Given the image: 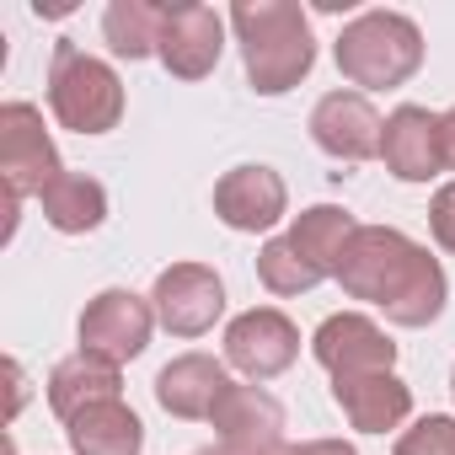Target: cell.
Masks as SVG:
<instances>
[{
    "label": "cell",
    "instance_id": "cell-1",
    "mask_svg": "<svg viewBox=\"0 0 455 455\" xmlns=\"http://www.w3.org/2000/svg\"><path fill=\"white\" fill-rule=\"evenodd\" d=\"M338 284H343V295L386 311V322H396V327L439 322L444 295H450L439 258H428V247L402 236L396 225H359L338 263Z\"/></svg>",
    "mask_w": 455,
    "mask_h": 455
},
{
    "label": "cell",
    "instance_id": "cell-2",
    "mask_svg": "<svg viewBox=\"0 0 455 455\" xmlns=\"http://www.w3.org/2000/svg\"><path fill=\"white\" fill-rule=\"evenodd\" d=\"M231 28H236V44H242L247 86L258 97H284L311 76L316 38H311V22L295 0H236Z\"/></svg>",
    "mask_w": 455,
    "mask_h": 455
},
{
    "label": "cell",
    "instance_id": "cell-3",
    "mask_svg": "<svg viewBox=\"0 0 455 455\" xmlns=\"http://www.w3.org/2000/svg\"><path fill=\"white\" fill-rule=\"evenodd\" d=\"M338 70L348 86L364 92H391L407 86L423 65V33L412 17L402 12H359L343 33H338Z\"/></svg>",
    "mask_w": 455,
    "mask_h": 455
},
{
    "label": "cell",
    "instance_id": "cell-4",
    "mask_svg": "<svg viewBox=\"0 0 455 455\" xmlns=\"http://www.w3.org/2000/svg\"><path fill=\"white\" fill-rule=\"evenodd\" d=\"M49 108H54L60 129H70V134H108L124 118V81L108 60H97L76 44H54Z\"/></svg>",
    "mask_w": 455,
    "mask_h": 455
},
{
    "label": "cell",
    "instance_id": "cell-5",
    "mask_svg": "<svg viewBox=\"0 0 455 455\" xmlns=\"http://www.w3.org/2000/svg\"><path fill=\"white\" fill-rule=\"evenodd\" d=\"M60 150L44 129V113L33 102H6L0 108V177H6V198H38L60 177Z\"/></svg>",
    "mask_w": 455,
    "mask_h": 455
},
{
    "label": "cell",
    "instance_id": "cell-6",
    "mask_svg": "<svg viewBox=\"0 0 455 455\" xmlns=\"http://www.w3.org/2000/svg\"><path fill=\"white\" fill-rule=\"evenodd\" d=\"M150 327H156V306L150 300H140L134 290H102V295L86 300L76 332H81L86 354H97L108 364H129V359L145 354Z\"/></svg>",
    "mask_w": 455,
    "mask_h": 455
},
{
    "label": "cell",
    "instance_id": "cell-7",
    "mask_svg": "<svg viewBox=\"0 0 455 455\" xmlns=\"http://www.w3.org/2000/svg\"><path fill=\"white\" fill-rule=\"evenodd\" d=\"M295 359H300V327L274 306H252L225 327V364L242 370L247 380H274Z\"/></svg>",
    "mask_w": 455,
    "mask_h": 455
},
{
    "label": "cell",
    "instance_id": "cell-8",
    "mask_svg": "<svg viewBox=\"0 0 455 455\" xmlns=\"http://www.w3.org/2000/svg\"><path fill=\"white\" fill-rule=\"evenodd\" d=\"M150 306L172 338H204L225 311V284L209 263H172L166 274H156Z\"/></svg>",
    "mask_w": 455,
    "mask_h": 455
},
{
    "label": "cell",
    "instance_id": "cell-9",
    "mask_svg": "<svg viewBox=\"0 0 455 455\" xmlns=\"http://www.w3.org/2000/svg\"><path fill=\"white\" fill-rule=\"evenodd\" d=\"M214 214L231 225V231H274V225L290 214V188L274 166L252 161V166H231L214 182Z\"/></svg>",
    "mask_w": 455,
    "mask_h": 455
},
{
    "label": "cell",
    "instance_id": "cell-10",
    "mask_svg": "<svg viewBox=\"0 0 455 455\" xmlns=\"http://www.w3.org/2000/svg\"><path fill=\"white\" fill-rule=\"evenodd\" d=\"M220 49H225V17L214 6H198V0H177V6H166V28H161L156 60L177 81H204L220 65Z\"/></svg>",
    "mask_w": 455,
    "mask_h": 455
},
{
    "label": "cell",
    "instance_id": "cell-11",
    "mask_svg": "<svg viewBox=\"0 0 455 455\" xmlns=\"http://www.w3.org/2000/svg\"><path fill=\"white\" fill-rule=\"evenodd\" d=\"M311 354L316 364L338 380V375H370V370H391L396 364V343L386 338L380 322L359 316V311H338L311 332Z\"/></svg>",
    "mask_w": 455,
    "mask_h": 455
},
{
    "label": "cell",
    "instance_id": "cell-12",
    "mask_svg": "<svg viewBox=\"0 0 455 455\" xmlns=\"http://www.w3.org/2000/svg\"><path fill=\"white\" fill-rule=\"evenodd\" d=\"M209 423H214V439L225 455H258V450L284 444V407L263 386H231Z\"/></svg>",
    "mask_w": 455,
    "mask_h": 455
},
{
    "label": "cell",
    "instance_id": "cell-13",
    "mask_svg": "<svg viewBox=\"0 0 455 455\" xmlns=\"http://www.w3.org/2000/svg\"><path fill=\"white\" fill-rule=\"evenodd\" d=\"M380 129H386V118L375 113V102L364 92H327L311 108V140L332 161H370V156H380Z\"/></svg>",
    "mask_w": 455,
    "mask_h": 455
},
{
    "label": "cell",
    "instance_id": "cell-14",
    "mask_svg": "<svg viewBox=\"0 0 455 455\" xmlns=\"http://www.w3.org/2000/svg\"><path fill=\"white\" fill-rule=\"evenodd\" d=\"M332 402L343 407V418L359 434H386L402 428L412 412V386L396 370H370V375H338L332 380Z\"/></svg>",
    "mask_w": 455,
    "mask_h": 455
},
{
    "label": "cell",
    "instance_id": "cell-15",
    "mask_svg": "<svg viewBox=\"0 0 455 455\" xmlns=\"http://www.w3.org/2000/svg\"><path fill=\"white\" fill-rule=\"evenodd\" d=\"M236 380L225 375V359H209V354H177L172 364H161L156 375V402L172 412V418H214L220 396L231 391Z\"/></svg>",
    "mask_w": 455,
    "mask_h": 455
},
{
    "label": "cell",
    "instance_id": "cell-16",
    "mask_svg": "<svg viewBox=\"0 0 455 455\" xmlns=\"http://www.w3.org/2000/svg\"><path fill=\"white\" fill-rule=\"evenodd\" d=\"M380 161H386V172L402 177V182H428V177L444 166V161H439V118H434L428 108L402 102V108L386 118V129H380Z\"/></svg>",
    "mask_w": 455,
    "mask_h": 455
},
{
    "label": "cell",
    "instance_id": "cell-17",
    "mask_svg": "<svg viewBox=\"0 0 455 455\" xmlns=\"http://www.w3.org/2000/svg\"><path fill=\"white\" fill-rule=\"evenodd\" d=\"M44 386H49V407H54L65 423H70L76 412L97 407V402H124V396H118V391H124L118 364H108V359H97V354H86V348H76L70 359H60Z\"/></svg>",
    "mask_w": 455,
    "mask_h": 455
},
{
    "label": "cell",
    "instance_id": "cell-18",
    "mask_svg": "<svg viewBox=\"0 0 455 455\" xmlns=\"http://www.w3.org/2000/svg\"><path fill=\"white\" fill-rule=\"evenodd\" d=\"M65 439L76 455H140L145 450V423L124 402H97L65 423Z\"/></svg>",
    "mask_w": 455,
    "mask_h": 455
},
{
    "label": "cell",
    "instance_id": "cell-19",
    "mask_svg": "<svg viewBox=\"0 0 455 455\" xmlns=\"http://www.w3.org/2000/svg\"><path fill=\"white\" fill-rule=\"evenodd\" d=\"M354 231H359V220H354L348 209H338V204H316V209L295 214V225H290V247H295L322 279H338V263H343Z\"/></svg>",
    "mask_w": 455,
    "mask_h": 455
},
{
    "label": "cell",
    "instance_id": "cell-20",
    "mask_svg": "<svg viewBox=\"0 0 455 455\" xmlns=\"http://www.w3.org/2000/svg\"><path fill=\"white\" fill-rule=\"evenodd\" d=\"M38 204H44V220L65 236H86L108 220V188L97 177H86V172H60L38 193Z\"/></svg>",
    "mask_w": 455,
    "mask_h": 455
},
{
    "label": "cell",
    "instance_id": "cell-21",
    "mask_svg": "<svg viewBox=\"0 0 455 455\" xmlns=\"http://www.w3.org/2000/svg\"><path fill=\"white\" fill-rule=\"evenodd\" d=\"M161 28H166L161 0H113L102 12V38L118 60H150L161 49Z\"/></svg>",
    "mask_w": 455,
    "mask_h": 455
},
{
    "label": "cell",
    "instance_id": "cell-22",
    "mask_svg": "<svg viewBox=\"0 0 455 455\" xmlns=\"http://www.w3.org/2000/svg\"><path fill=\"white\" fill-rule=\"evenodd\" d=\"M258 279H263L268 295H311V290L322 284V274L290 247V236L263 242V252H258Z\"/></svg>",
    "mask_w": 455,
    "mask_h": 455
},
{
    "label": "cell",
    "instance_id": "cell-23",
    "mask_svg": "<svg viewBox=\"0 0 455 455\" xmlns=\"http://www.w3.org/2000/svg\"><path fill=\"white\" fill-rule=\"evenodd\" d=\"M391 455H455V418H444V412L418 418V423L396 439Z\"/></svg>",
    "mask_w": 455,
    "mask_h": 455
},
{
    "label": "cell",
    "instance_id": "cell-24",
    "mask_svg": "<svg viewBox=\"0 0 455 455\" xmlns=\"http://www.w3.org/2000/svg\"><path fill=\"white\" fill-rule=\"evenodd\" d=\"M428 231H434V242L455 258V182H444V188L434 193V204H428Z\"/></svg>",
    "mask_w": 455,
    "mask_h": 455
},
{
    "label": "cell",
    "instance_id": "cell-25",
    "mask_svg": "<svg viewBox=\"0 0 455 455\" xmlns=\"http://www.w3.org/2000/svg\"><path fill=\"white\" fill-rule=\"evenodd\" d=\"M439 161L455 172V108H450V113H439Z\"/></svg>",
    "mask_w": 455,
    "mask_h": 455
},
{
    "label": "cell",
    "instance_id": "cell-26",
    "mask_svg": "<svg viewBox=\"0 0 455 455\" xmlns=\"http://www.w3.org/2000/svg\"><path fill=\"white\" fill-rule=\"evenodd\" d=\"M6 380H12V418L22 412V402H28V375H22V364L17 359H6Z\"/></svg>",
    "mask_w": 455,
    "mask_h": 455
},
{
    "label": "cell",
    "instance_id": "cell-27",
    "mask_svg": "<svg viewBox=\"0 0 455 455\" xmlns=\"http://www.w3.org/2000/svg\"><path fill=\"white\" fill-rule=\"evenodd\" d=\"M306 455H359L354 444H343V439H311L306 444Z\"/></svg>",
    "mask_w": 455,
    "mask_h": 455
},
{
    "label": "cell",
    "instance_id": "cell-28",
    "mask_svg": "<svg viewBox=\"0 0 455 455\" xmlns=\"http://www.w3.org/2000/svg\"><path fill=\"white\" fill-rule=\"evenodd\" d=\"M225 455V450H220ZM258 455H306V444H274V450H258Z\"/></svg>",
    "mask_w": 455,
    "mask_h": 455
},
{
    "label": "cell",
    "instance_id": "cell-29",
    "mask_svg": "<svg viewBox=\"0 0 455 455\" xmlns=\"http://www.w3.org/2000/svg\"><path fill=\"white\" fill-rule=\"evenodd\" d=\"M0 450H6V455H17V450H12V439H6V444H0Z\"/></svg>",
    "mask_w": 455,
    "mask_h": 455
},
{
    "label": "cell",
    "instance_id": "cell-30",
    "mask_svg": "<svg viewBox=\"0 0 455 455\" xmlns=\"http://www.w3.org/2000/svg\"><path fill=\"white\" fill-rule=\"evenodd\" d=\"M450 396H455V370H450Z\"/></svg>",
    "mask_w": 455,
    "mask_h": 455
},
{
    "label": "cell",
    "instance_id": "cell-31",
    "mask_svg": "<svg viewBox=\"0 0 455 455\" xmlns=\"http://www.w3.org/2000/svg\"><path fill=\"white\" fill-rule=\"evenodd\" d=\"M204 455H220V450H204Z\"/></svg>",
    "mask_w": 455,
    "mask_h": 455
}]
</instances>
